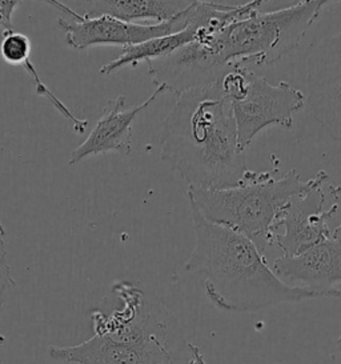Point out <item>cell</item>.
<instances>
[{
    "mask_svg": "<svg viewBox=\"0 0 341 364\" xmlns=\"http://www.w3.org/2000/svg\"><path fill=\"white\" fill-rule=\"evenodd\" d=\"M161 159L188 187L225 190L255 182L247 167L231 102L220 80L178 97L161 129Z\"/></svg>",
    "mask_w": 341,
    "mask_h": 364,
    "instance_id": "1",
    "label": "cell"
},
{
    "mask_svg": "<svg viewBox=\"0 0 341 364\" xmlns=\"http://www.w3.org/2000/svg\"><path fill=\"white\" fill-rule=\"evenodd\" d=\"M196 243L184 271L200 274L215 307L252 312L281 303H298L330 294L284 283L268 266L259 248L244 235L215 225L191 208Z\"/></svg>",
    "mask_w": 341,
    "mask_h": 364,
    "instance_id": "2",
    "label": "cell"
},
{
    "mask_svg": "<svg viewBox=\"0 0 341 364\" xmlns=\"http://www.w3.org/2000/svg\"><path fill=\"white\" fill-rule=\"evenodd\" d=\"M121 307L92 312L95 335L70 347H48L53 360L74 364H175L183 350L176 318L138 287L119 283Z\"/></svg>",
    "mask_w": 341,
    "mask_h": 364,
    "instance_id": "3",
    "label": "cell"
},
{
    "mask_svg": "<svg viewBox=\"0 0 341 364\" xmlns=\"http://www.w3.org/2000/svg\"><path fill=\"white\" fill-rule=\"evenodd\" d=\"M313 179L301 181L296 170L281 179H274L269 172H260L257 181L225 190H199L188 187L190 205L204 219L215 225L231 228L248 237L266 257L268 235L278 208L292 196L305 193Z\"/></svg>",
    "mask_w": 341,
    "mask_h": 364,
    "instance_id": "4",
    "label": "cell"
},
{
    "mask_svg": "<svg viewBox=\"0 0 341 364\" xmlns=\"http://www.w3.org/2000/svg\"><path fill=\"white\" fill-rule=\"evenodd\" d=\"M330 3L301 0L276 11L257 10L212 35L211 44L228 67L251 70L274 65L298 48L309 27Z\"/></svg>",
    "mask_w": 341,
    "mask_h": 364,
    "instance_id": "5",
    "label": "cell"
},
{
    "mask_svg": "<svg viewBox=\"0 0 341 364\" xmlns=\"http://www.w3.org/2000/svg\"><path fill=\"white\" fill-rule=\"evenodd\" d=\"M224 95L231 102L242 150L269 126L292 129L293 115L305 108V94L287 82L272 85L245 67H232L220 79Z\"/></svg>",
    "mask_w": 341,
    "mask_h": 364,
    "instance_id": "6",
    "label": "cell"
},
{
    "mask_svg": "<svg viewBox=\"0 0 341 364\" xmlns=\"http://www.w3.org/2000/svg\"><path fill=\"white\" fill-rule=\"evenodd\" d=\"M310 188L292 196L283 204L268 235L269 248H277L281 257H296L330 235V222L339 211V203L324 210L327 193L323 186L328 182V172L316 173Z\"/></svg>",
    "mask_w": 341,
    "mask_h": 364,
    "instance_id": "7",
    "label": "cell"
},
{
    "mask_svg": "<svg viewBox=\"0 0 341 364\" xmlns=\"http://www.w3.org/2000/svg\"><path fill=\"white\" fill-rule=\"evenodd\" d=\"M47 3L71 16L72 21L59 18L58 26L63 30L67 46L79 51L95 46H120L123 48L138 46L155 38L180 33L190 23V7L168 22L146 24L121 22L111 16L85 18L77 15L63 1L50 0Z\"/></svg>",
    "mask_w": 341,
    "mask_h": 364,
    "instance_id": "8",
    "label": "cell"
},
{
    "mask_svg": "<svg viewBox=\"0 0 341 364\" xmlns=\"http://www.w3.org/2000/svg\"><path fill=\"white\" fill-rule=\"evenodd\" d=\"M305 85V107L330 138L341 144V33L308 48Z\"/></svg>",
    "mask_w": 341,
    "mask_h": 364,
    "instance_id": "9",
    "label": "cell"
},
{
    "mask_svg": "<svg viewBox=\"0 0 341 364\" xmlns=\"http://www.w3.org/2000/svg\"><path fill=\"white\" fill-rule=\"evenodd\" d=\"M210 39L199 38L168 56L147 62L153 85L163 87L166 94L180 97L192 88L219 82L232 67L224 65Z\"/></svg>",
    "mask_w": 341,
    "mask_h": 364,
    "instance_id": "10",
    "label": "cell"
},
{
    "mask_svg": "<svg viewBox=\"0 0 341 364\" xmlns=\"http://www.w3.org/2000/svg\"><path fill=\"white\" fill-rule=\"evenodd\" d=\"M272 269L284 283L341 298V225L332 235L296 257L275 259Z\"/></svg>",
    "mask_w": 341,
    "mask_h": 364,
    "instance_id": "11",
    "label": "cell"
},
{
    "mask_svg": "<svg viewBox=\"0 0 341 364\" xmlns=\"http://www.w3.org/2000/svg\"><path fill=\"white\" fill-rule=\"evenodd\" d=\"M163 94H166V90L163 87H156L148 99L129 109L124 108V95L109 99L103 109V115L97 120L88 138L71 152L68 159L70 166L79 164L91 156L109 152L129 155L132 152V124L135 119Z\"/></svg>",
    "mask_w": 341,
    "mask_h": 364,
    "instance_id": "12",
    "label": "cell"
},
{
    "mask_svg": "<svg viewBox=\"0 0 341 364\" xmlns=\"http://www.w3.org/2000/svg\"><path fill=\"white\" fill-rule=\"evenodd\" d=\"M190 23L188 26L181 30L180 33L166 35L147 41L138 46H131L123 48V53L117 56L115 60L107 63L99 70L100 75H112L119 70L131 65L136 67L140 62H149L156 60L160 58L168 56L175 53L185 44L191 43L197 39L199 28L207 26L213 12L212 1H202L193 0L190 6Z\"/></svg>",
    "mask_w": 341,
    "mask_h": 364,
    "instance_id": "13",
    "label": "cell"
},
{
    "mask_svg": "<svg viewBox=\"0 0 341 364\" xmlns=\"http://www.w3.org/2000/svg\"><path fill=\"white\" fill-rule=\"evenodd\" d=\"M63 3L85 18L111 16L121 22L146 24L168 22L191 4V1L176 0H83Z\"/></svg>",
    "mask_w": 341,
    "mask_h": 364,
    "instance_id": "14",
    "label": "cell"
},
{
    "mask_svg": "<svg viewBox=\"0 0 341 364\" xmlns=\"http://www.w3.org/2000/svg\"><path fill=\"white\" fill-rule=\"evenodd\" d=\"M0 54L6 63L21 65L31 55V41L27 35L15 31H3Z\"/></svg>",
    "mask_w": 341,
    "mask_h": 364,
    "instance_id": "15",
    "label": "cell"
},
{
    "mask_svg": "<svg viewBox=\"0 0 341 364\" xmlns=\"http://www.w3.org/2000/svg\"><path fill=\"white\" fill-rule=\"evenodd\" d=\"M6 237H7V231L0 220V348L6 342V336L1 331V318H3L4 304H6V296H7V292L16 284L11 272L10 263H9Z\"/></svg>",
    "mask_w": 341,
    "mask_h": 364,
    "instance_id": "16",
    "label": "cell"
},
{
    "mask_svg": "<svg viewBox=\"0 0 341 364\" xmlns=\"http://www.w3.org/2000/svg\"><path fill=\"white\" fill-rule=\"evenodd\" d=\"M19 4L16 0H0V27L4 31H13L12 16Z\"/></svg>",
    "mask_w": 341,
    "mask_h": 364,
    "instance_id": "17",
    "label": "cell"
},
{
    "mask_svg": "<svg viewBox=\"0 0 341 364\" xmlns=\"http://www.w3.org/2000/svg\"><path fill=\"white\" fill-rule=\"evenodd\" d=\"M187 347H188V350H190V353H191L192 355L190 364H207L205 363V359H204V355H202L200 348H199L197 346H195V344H192V343H187Z\"/></svg>",
    "mask_w": 341,
    "mask_h": 364,
    "instance_id": "18",
    "label": "cell"
},
{
    "mask_svg": "<svg viewBox=\"0 0 341 364\" xmlns=\"http://www.w3.org/2000/svg\"><path fill=\"white\" fill-rule=\"evenodd\" d=\"M339 348H340V353H341V338L339 339Z\"/></svg>",
    "mask_w": 341,
    "mask_h": 364,
    "instance_id": "19",
    "label": "cell"
}]
</instances>
